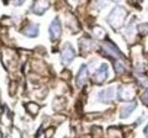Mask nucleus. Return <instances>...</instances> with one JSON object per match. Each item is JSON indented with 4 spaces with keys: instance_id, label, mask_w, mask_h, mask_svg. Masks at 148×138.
I'll return each mask as SVG.
<instances>
[{
    "instance_id": "nucleus-1",
    "label": "nucleus",
    "mask_w": 148,
    "mask_h": 138,
    "mask_svg": "<svg viewBox=\"0 0 148 138\" xmlns=\"http://www.w3.org/2000/svg\"><path fill=\"white\" fill-rule=\"evenodd\" d=\"M124 17H125V10L123 8H121V7H116L113 10V13L110 15L108 22H110V24L113 25L114 27H119L122 24Z\"/></svg>"
},
{
    "instance_id": "nucleus-2",
    "label": "nucleus",
    "mask_w": 148,
    "mask_h": 138,
    "mask_svg": "<svg viewBox=\"0 0 148 138\" xmlns=\"http://www.w3.org/2000/svg\"><path fill=\"white\" fill-rule=\"evenodd\" d=\"M49 33H50V37L53 40H57L60 37V33H62V25H60V21L58 19L51 22L50 24V27H49Z\"/></svg>"
},
{
    "instance_id": "nucleus-3",
    "label": "nucleus",
    "mask_w": 148,
    "mask_h": 138,
    "mask_svg": "<svg viewBox=\"0 0 148 138\" xmlns=\"http://www.w3.org/2000/svg\"><path fill=\"white\" fill-rule=\"evenodd\" d=\"M75 56V51L72 48L71 45H65V47L63 48V51H62V60L64 64H69L70 62H72Z\"/></svg>"
},
{
    "instance_id": "nucleus-4",
    "label": "nucleus",
    "mask_w": 148,
    "mask_h": 138,
    "mask_svg": "<svg viewBox=\"0 0 148 138\" xmlns=\"http://www.w3.org/2000/svg\"><path fill=\"white\" fill-rule=\"evenodd\" d=\"M107 76H108V69H107V65H106V64H103V65L97 70L96 76H95V80H96V82L101 83V82H104V81L106 80Z\"/></svg>"
},
{
    "instance_id": "nucleus-5",
    "label": "nucleus",
    "mask_w": 148,
    "mask_h": 138,
    "mask_svg": "<svg viewBox=\"0 0 148 138\" xmlns=\"http://www.w3.org/2000/svg\"><path fill=\"white\" fill-rule=\"evenodd\" d=\"M88 79V67L86 65H82L81 69L79 70V73H77V77H76V83L79 87H82L86 81Z\"/></svg>"
},
{
    "instance_id": "nucleus-6",
    "label": "nucleus",
    "mask_w": 148,
    "mask_h": 138,
    "mask_svg": "<svg viewBox=\"0 0 148 138\" xmlns=\"http://www.w3.org/2000/svg\"><path fill=\"white\" fill-rule=\"evenodd\" d=\"M48 7H49L48 0H38L33 6V12L36 14H42Z\"/></svg>"
},
{
    "instance_id": "nucleus-7",
    "label": "nucleus",
    "mask_w": 148,
    "mask_h": 138,
    "mask_svg": "<svg viewBox=\"0 0 148 138\" xmlns=\"http://www.w3.org/2000/svg\"><path fill=\"white\" fill-rule=\"evenodd\" d=\"M38 29L39 27H38L37 24H29L26 27L23 29V33L27 37H37L38 32H39Z\"/></svg>"
},
{
    "instance_id": "nucleus-8",
    "label": "nucleus",
    "mask_w": 148,
    "mask_h": 138,
    "mask_svg": "<svg viewBox=\"0 0 148 138\" xmlns=\"http://www.w3.org/2000/svg\"><path fill=\"white\" fill-rule=\"evenodd\" d=\"M104 49H105V51L107 53V54H110L112 55L113 57H120L121 56V53L116 49V47L114 46V45H112L111 42H106L105 45H104Z\"/></svg>"
},
{
    "instance_id": "nucleus-9",
    "label": "nucleus",
    "mask_w": 148,
    "mask_h": 138,
    "mask_svg": "<svg viewBox=\"0 0 148 138\" xmlns=\"http://www.w3.org/2000/svg\"><path fill=\"white\" fill-rule=\"evenodd\" d=\"M114 88H107L106 90H104V91H101L100 94H99V98L101 99V100H104V102H110L112 99L114 98Z\"/></svg>"
},
{
    "instance_id": "nucleus-10",
    "label": "nucleus",
    "mask_w": 148,
    "mask_h": 138,
    "mask_svg": "<svg viewBox=\"0 0 148 138\" xmlns=\"http://www.w3.org/2000/svg\"><path fill=\"white\" fill-rule=\"evenodd\" d=\"M136 106H137V103L136 102H132L130 104L124 105V107L122 108V112H121V118H128L130 114H131V112L136 108Z\"/></svg>"
},
{
    "instance_id": "nucleus-11",
    "label": "nucleus",
    "mask_w": 148,
    "mask_h": 138,
    "mask_svg": "<svg viewBox=\"0 0 148 138\" xmlns=\"http://www.w3.org/2000/svg\"><path fill=\"white\" fill-rule=\"evenodd\" d=\"M141 99H143V102L146 104V105H148V89L143 94V96H141Z\"/></svg>"
},
{
    "instance_id": "nucleus-12",
    "label": "nucleus",
    "mask_w": 148,
    "mask_h": 138,
    "mask_svg": "<svg viewBox=\"0 0 148 138\" xmlns=\"http://www.w3.org/2000/svg\"><path fill=\"white\" fill-rule=\"evenodd\" d=\"M121 66H122L121 63H116V65H115V70H116V72H122V71H124V67H121Z\"/></svg>"
},
{
    "instance_id": "nucleus-13",
    "label": "nucleus",
    "mask_w": 148,
    "mask_h": 138,
    "mask_svg": "<svg viewBox=\"0 0 148 138\" xmlns=\"http://www.w3.org/2000/svg\"><path fill=\"white\" fill-rule=\"evenodd\" d=\"M144 134H145V136L146 137H148V126L145 128V130H144Z\"/></svg>"
}]
</instances>
